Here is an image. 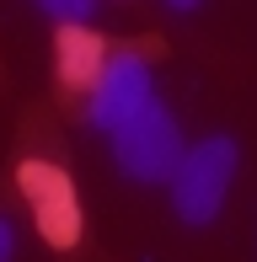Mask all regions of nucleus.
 I'll return each mask as SVG.
<instances>
[{
	"label": "nucleus",
	"instance_id": "1",
	"mask_svg": "<svg viewBox=\"0 0 257 262\" xmlns=\"http://www.w3.org/2000/svg\"><path fill=\"white\" fill-rule=\"evenodd\" d=\"M236 161H241V150H236L230 134H209V139L182 150L177 171L166 177L172 182V209H177L182 225H215V214L225 209Z\"/></svg>",
	"mask_w": 257,
	"mask_h": 262
},
{
	"label": "nucleus",
	"instance_id": "2",
	"mask_svg": "<svg viewBox=\"0 0 257 262\" xmlns=\"http://www.w3.org/2000/svg\"><path fill=\"white\" fill-rule=\"evenodd\" d=\"M182 128L177 118H172V107H161L150 97L139 107L128 123L113 128V161H118L123 177H134V182H166L172 171H177L182 161Z\"/></svg>",
	"mask_w": 257,
	"mask_h": 262
},
{
	"label": "nucleus",
	"instance_id": "3",
	"mask_svg": "<svg viewBox=\"0 0 257 262\" xmlns=\"http://www.w3.org/2000/svg\"><path fill=\"white\" fill-rule=\"evenodd\" d=\"M16 182H22V193H27L32 214H38L43 241L70 252V246L80 241V230H86V214H80V198H75V177H70L65 166H54V161H22Z\"/></svg>",
	"mask_w": 257,
	"mask_h": 262
},
{
	"label": "nucleus",
	"instance_id": "4",
	"mask_svg": "<svg viewBox=\"0 0 257 262\" xmlns=\"http://www.w3.org/2000/svg\"><path fill=\"white\" fill-rule=\"evenodd\" d=\"M150 97H156V91H150V59L139 49H108V64H102V75L91 80V91H86V118H91V128L113 134V128L128 123Z\"/></svg>",
	"mask_w": 257,
	"mask_h": 262
},
{
	"label": "nucleus",
	"instance_id": "5",
	"mask_svg": "<svg viewBox=\"0 0 257 262\" xmlns=\"http://www.w3.org/2000/svg\"><path fill=\"white\" fill-rule=\"evenodd\" d=\"M108 64V43L91 27H59L54 32V70L70 91H91V80Z\"/></svg>",
	"mask_w": 257,
	"mask_h": 262
},
{
	"label": "nucleus",
	"instance_id": "6",
	"mask_svg": "<svg viewBox=\"0 0 257 262\" xmlns=\"http://www.w3.org/2000/svg\"><path fill=\"white\" fill-rule=\"evenodd\" d=\"M43 16H54L59 27H91V16L102 11V0H32Z\"/></svg>",
	"mask_w": 257,
	"mask_h": 262
},
{
	"label": "nucleus",
	"instance_id": "7",
	"mask_svg": "<svg viewBox=\"0 0 257 262\" xmlns=\"http://www.w3.org/2000/svg\"><path fill=\"white\" fill-rule=\"evenodd\" d=\"M16 257V230H11V220L0 214V262H11Z\"/></svg>",
	"mask_w": 257,
	"mask_h": 262
},
{
	"label": "nucleus",
	"instance_id": "8",
	"mask_svg": "<svg viewBox=\"0 0 257 262\" xmlns=\"http://www.w3.org/2000/svg\"><path fill=\"white\" fill-rule=\"evenodd\" d=\"M166 6H172V11H193L198 0H166Z\"/></svg>",
	"mask_w": 257,
	"mask_h": 262
}]
</instances>
